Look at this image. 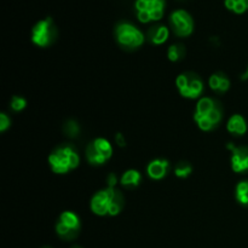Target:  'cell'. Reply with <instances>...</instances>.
Segmentation results:
<instances>
[{
	"label": "cell",
	"mask_w": 248,
	"mask_h": 248,
	"mask_svg": "<svg viewBox=\"0 0 248 248\" xmlns=\"http://www.w3.org/2000/svg\"><path fill=\"white\" fill-rule=\"evenodd\" d=\"M225 6L235 14H244L248 10V0H225Z\"/></svg>",
	"instance_id": "d6986e66"
},
{
	"label": "cell",
	"mask_w": 248,
	"mask_h": 248,
	"mask_svg": "<svg viewBox=\"0 0 248 248\" xmlns=\"http://www.w3.org/2000/svg\"><path fill=\"white\" fill-rule=\"evenodd\" d=\"M169 28L165 26H154L148 31V40L154 45H162L169 39Z\"/></svg>",
	"instance_id": "9a60e30c"
},
{
	"label": "cell",
	"mask_w": 248,
	"mask_h": 248,
	"mask_svg": "<svg viewBox=\"0 0 248 248\" xmlns=\"http://www.w3.org/2000/svg\"><path fill=\"white\" fill-rule=\"evenodd\" d=\"M186 56V48L182 44H173L169 47L167 51V57L171 62H178V61L183 60Z\"/></svg>",
	"instance_id": "ac0fdd59"
},
{
	"label": "cell",
	"mask_w": 248,
	"mask_h": 248,
	"mask_svg": "<svg viewBox=\"0 0 248 248\" xmlns=\"http://www.w3.org/2000/svg\"><path fill=\"white\" fill-rule=\"evenodd\" d=\"M115 142L119 147H125L126 145V138L124 137L123 133H116L115 135Z\"/></svg>",
	"instance_id": "d4e9b609"
},
{
	"label": "cell",
	"mask_w": 248,
	"mask_h": 248,
	"mask_svg": "<svg viewBox=\"0 0 248 248\" xmlns=\"http://www.w3.org/2000/svg\"><path fill=\"white\" fill-rule=\"evenodd\" d=\"M113 155V147L106 138H96L86 148V159L91 165H103Z\"/></svg>",
	"instance_id": "ba28073f"
},
{
	"label": "cell",
	"mask_w": 248,
	"mask_h": 248,
	"mask_svg": "<svg viewBox=\"0 0 248 248\" xmlns=\"http://www.w3.org/2000/svg\"><path fill=\"white\" fill-rule=\"evenodd\" d=\"M176 86L182 97L189 99H195L202 94L203 82L201 78L195 73H183L176 79Z\"/></svg>",
	"instance_id": "5b68a950"
},
{
	"label": "cell",
	"mask_w": 248,
	"mask_h": 248,
	"mask_svg": "<svg viewBox=\"0 0 248 248\" xmlns=\"http://www.w3.org/2000/svg\"><path fill=\"white\" fill-rule=\"evenodd\" d=\"M140 181H142V176H140V172L137 170H127V171L124 172V174L121 176L120 183L123 184L126 188H136V186H140Z\"/></svg>",
	"instance_id": "2e32d148"
},
{
	"label": "cell",
	"mask_w": 248,
	"mask_h": 248,
	"mask_svg": "<svg viewBox=\"0 0 248 248\" xmlns=\"http://www.w3.org/2000/svg\"><path fill=\"white\" fill-rule=\"evenodd\" d=\"M235 196L240 205L248 206V181H241L235 189Z\"/></svg>",
	"instance_id": "e0dca14e"
},
{
	"label": "cell",
	"mask_w": 248,
	"mask_h": 248,
	"mask_svg": "<svg viewBox=\"0 0 248 248\" xmlns=\"http://www.w3.org/2000/svg\"><path fill=\"white\" fill-rule=\"evenodd\" d=\"M223 119V109L216 99L210 97L200 98L194 113V120L199 128L205 132L212 131L217 127Z\"/></svg>",
	"instance_id": "7a4b0ae2"
},
{
	"label": "cell",
	"mask_w": 248,
	"mask_h": 248,
	"mask_svg": "<svg viewBox=\"0 0 248 248\" xmlns=\"http://www.w3.org/2000/svg\"><path fill=\"white\" fill-rule=\"evenodd\" d=\"M64 133L68 136V137H72V138L79 136V133H80L79 124L75 123V121H73V120L67 121L64 125Z\"/></svg>",
	"instance_id": "44dd1931"
},
{
	"label": "cell",
	"mask_w": 248,
	"mask_h": 248,
	"mask_svg": "<svg viewBox=\"0 0 248 248\" xmlns=\"http://www.w3.org/2000/svg\"><path fill=\"white\" fill-rule=\"evenodd\" d=\"M191 172H193V166L190 164H188V162H181L174 169V174L178 178H188L191 174Z\"/></svg>",
	"instance_id": "ffe728a7"
},
{
	"label": "cell",
	"mask_w": 248,
	"mask_h": 248,
	"mask_svg": "<svg viewBox=\"0 0 248 248\" xmlns=\"http://www.w3.org/2000/svg\"><path fill=\"white\" fill-rule=\"evenodd\" d=\"M91 211L97 216H116L124 208V196L118 189L106 188L97 191L90 202Z\"/></svg>",
	"instance_id": "6da1fadb"
},
{
	"label": "cell",
	"mask_w": 248,
	"mask_h": 248,
	"mask_svg": "<svg viewBox=\"0 0 248 248\" xmlns=\"http://www.w3.org/2000/svg\"><path fill=\"white\" fill-rule=\"evenodd\" d=\"M115 35L119 45L128 50H135L142 46L145 39L144 34L137 27L127 22H123L116 26Z\"/></svg>",
	"instance_id": "277c9868"
},
{
	"label": "cell",
	"mask_w": 248,
	"mask_h": 248,
	"mask_svg": "<svg viewBox=\"0 0 248 248\" xmlns=\"http://www.w3.org/2000/svg\"><path fill=\"white\" fill-rule=\"evenodd\" d=\"M57 38V28L52 18L47 17L39 21L31 31V41L39 47H47Z\"/></svg>",
	"instance_id": "8992f818"
},
{
	"label": "cell",
	"mask_w": 248,
	"mask_h": 248,
	"mask_svg": "<svg viewBox=\"0 0 248 248\" xmlns=\"http://www.w3.org/2000/svg\"><path fill=\"white\" fill-rule=\"evenodd\" d=\"M247 121L240 114H235L232 118L228 120L227 130L229 131L232 135L235 136H244L247 132Z\"/></svg>",
	"instance_id": "5bb4252c"
},
{
	"label": "cell",
	"mask_w": 248,
	"mask_h": 248,
	"mask_svg": "<svg viewBox=\"0 0 248 248\" xmlns=\"http://www.w3.org/2000/svg\"><path fill=\"white\" fill-rule=\"evenodd\" d=\"M11 125V120L5 113L0 114V132H5Z\"/></svg>",
	"instance_id": "603a6c76"
},
{
	"label": "cell",
	"mask_w": 248,
	"mask_h": 248,
	"mask_svg": "<svg viewBox=\"0 0 248 248\" xmlns=\"http://www.w3.org/2000/svg\"><path fill=\"white\" fill-rule=\"evenodd\" d=\"M228 149L232 152L230 162H232V171L236 173H244L248 171V148L247 147H235L229 143Z\"/></svg>",
	"instance_id": "8fae6325"
},
{
	"label": "cell",
	"mask_w": 248,
	"mask_h": 248,
	"mask_svg": "<svg viewBox=\"0 0 248 248\" xmlns=\"http://www.w3.org/2000/svg\"><path fill=\"white\" fill-rule=\"evenodd\" d=\"M80 164V156L73 145H62L53 150L48 156V165L57 174H65L77 169Z\"/></svg>",
	"instance_id": "3957f363"
},
{
	"label": "cell",
	"mask_w": 248,
	"mask_h": 248,
	"mask_svg": "<svg viewBox=\"0 0 248 248\" xmlns=\"http://www.w3.org/2000/svg\"><path fill=\"white\" fill-rule=\"evenodd\" d=\"M242 80H248V67H247V70L246 72H245V74L242 75Z\"/></svg>",
	"instance_id": "484cf974"
},
{
	"label": "cell",
	"mask_w": 248,
	"mask_h": 248,
	"mask_svg": "<svg viewBox=\"0 0 248 248\" xmlns=\"http://www.w3.org/2000/svg\"><path fill=\"white\" fill-rule=\"evenodd\" d=\"M27 107V101L23 97L14 96L11 98V109L15 111H22Z\"/></svg>",
	"instance_id": "7402d4cb"
},
{
	"label": "cell",
	"mask_w": 248,
	"mask_h": 248,
	"mask_svg": "<svg viewBox=\"0 0 248 248\" xmlns=\"http://www.w3.org/2000/svg\"><path fill=\"white\" fill-rule=\"evenodd\" d=\"M208 85H210L211 90L218 94H223L229 90L230 87V80L228 79L227 75L222 74V73H216L210 77L208 80Z\"/></svg>",
	"instance_id": "4fadbf2b"
},
{
	"label": "cell",
	"mask_w": 248,
	"mask_h": 248,
	"mask_svg": "<svg viewBox=\"0 0 248 248\" xmlns=\"http://www.w3.org/2000/svg\"><path fill=\"white\" fill-rule=\"evenodd\" d=\"M43 248H51V247H48V246H45V247H43Z\"/></svg>",
	"instance_id": "83f0119b"
},
{
	"label": "cell",
	"mask_w": 248,
	"mask_h": 248,
	"mask_svg": "<svg viewBox=\"0 0 248 248\" xmlns=\"http://www.w3.org/2000/svg\"><path fill=\"white\" fill-rule=\"evenodd\" d=\"M170 164L165 159H155L150 161L147 166V173L154 181H160L165 178L166 174L169 173Z\"/></svg>",
	"instance_id": "7c38bea8"
},
{
	"label": "cell",
	"mask_w": 248,
	"mask_h": 248,
	"mask_svg": "<svg viewBox=\"0 0 248 248\" xmlns=\"http://www.w3.org/2000/svg\"><path fill=\"white\" fill-rule=\"evenodd\" d=\"M80 232V218L72 211H65L56 223V232L63 240H74Z\"/></svg>",
	"instance_id": "52a82bcc"
},
{
	"label": "cell",
	"mask_w": 248,
	"mask_h": 248,
	"mask_svg": "<svg viewBox=\"0 0 248 248\" xmlns=\"http://www.w3.org/2000/svg\"><path fill=\"white\" fill-rule=\"evenodd\" d=\"M136 9L138 19L143 23L159 21L164 16L165 0H137Z\"/></svg>",
	"instance_id": "9c48e42d"
},
{
	"label": "cell",
	"mask_w": 248,
	"mask_h": 248,
	"mask_svg": "<svg viewBox=\"0 0 248 248\" xmlns=\"http://www.w3.org/2000/svg\"><path fill=\"white\" fill-rule=\"evenodd\" d=\"M72 248H82L81 246H73Z\"/></svg>",
	"instance_id": "4316f807"
},
{
	"label": "cell",
	"mask_w": 248,
	"mask_h": 248,
	"mask_svg": "<svg viewBox=\"0 0 248 248\" xmlns=\"http://www.w3.org/2000/svg\"><path fill=\"white\" fill-rule=\"evenodd\" d=\"M172 29L177 36H189L194 31L193 17L186 10H177L170 17Z\"/></svg>",
	"instance_id": "30bf717a"
},
{
	"label": "cell",
	"mask_w": 248,
	"mask_h": 248,
	"mask_svg": "<svg viewBox=\"0 0 248 248\" xmlns=\"http://www.w3.org/2000/svg\"><path fill=\"white\" fill-rule=\"evenodd\" d=\"M107 183H108L109 188H115L116 183H118V177L114 173H110L107 177Z\"/></svg>",
	"instance_id": "cb8c5ba5"
}]
</instances>
